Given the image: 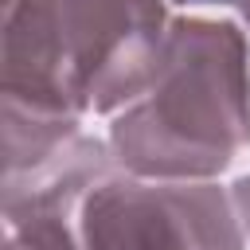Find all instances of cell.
<instances>
[{"mask_svg":"<svg viewBox=\"0 0 250 250\" xmlns=\"http://www.w3.org/2000/svg\"><path fill=\"white\" fill-rule=\"evenodd\" d=\"M168 27V0H8L0 94L43 113L113 117L152 86Z\"/></svg>","mask_w":250,"mask_h":250,"instance_id":"cell-1","label":"cell"},{"mask_svg":"<svg viewBox=\"0 0 250 250\" xmlns=\"http://www.w3.org/2000/svg\"><path fill=\"white\" fill-rule=\"evenodd\" d=\"M113 160L145 180H219L250 148V39L234 20L172 16L152 86L109 117Z\"/></svg>","mask_w":250,"mask_h":250,"instance_id":"cell-2","label":"cell"},{"mask_svg":"<svg viewBox=\"0 0 250 250\" xmlns=\"http://www.w3.org/2000/svg\"><path fill=\"white\" fill-rule=\"evenodd\" d=\"M82 250H246L230 188L215 180L105 176L78 207Z\"/></svg>","mask_w":250,"mask_h":250,"instance_id":"cell-3","label":"cell"},{"mask_svg":"<svg viewBox=\"0 0 250 250\" xmlns=\"http://www.w3.org/2000/svg\"><path fill=\"white\" fill-rule=\"evenodd\" d=\"M82 125V117L4 102V219L78 215L82 199L117 172L109 141Z\"/></svg>","mask_w":250,"mask_h":250,"instance_id":"cell-4","label":"cell"},{"mask_svg":"<svg viewBox=\"0 0 250 250\" xmlns=\"http://www.w3.org/2000/svg\"><path fill=\"white\" fill-rule=\"evenodd\" d=\"M4 250H82L78 215L35 211L4 219Z\"/></svg>","mask_w":250,"mask_h":250,"instance_id":"cell-5","label":"cell"},{"mask_svg":"<svg viewBox=\"0 0 250 250\" xmlns=\"http://www.w3.org/2000/svg\"><path fill=\"white\" fill-rule=\"evenodd\" d=\"M230 199H234V211L242 219V230L250 238V172H242L234 184H230Z\"/></svg>","mask_w":250,"mask_h":250,"instance_id":"cell-6","label":"cell"},{"mask_svg":"<svg viewBox=\"0 0 250 250\" xmlns=\"http://www.w3.org/2000/svg\"><path fill=\"white\" fill-rule=\"evenodd\" d=\"M230 8L238 12V23L250 31V0H230Z\"/></svg>","mask_w":250,"mask_h":250,"instance_id":"cell-7","label":"cell"},{"mask_svg":"<svg viewBox=\"0 0 250 250\" xmlns=\"http://www.w3.org/2000/svg\"><path fill=\"white\" fill-rule=\"evenodd\" d=\"M168 4H184V8H195V4H230V0H168Z\"/></svg>","mask_w":250,"mask_h":250,"instance_id":"cell-8","label":"cell"}]
</instances>
